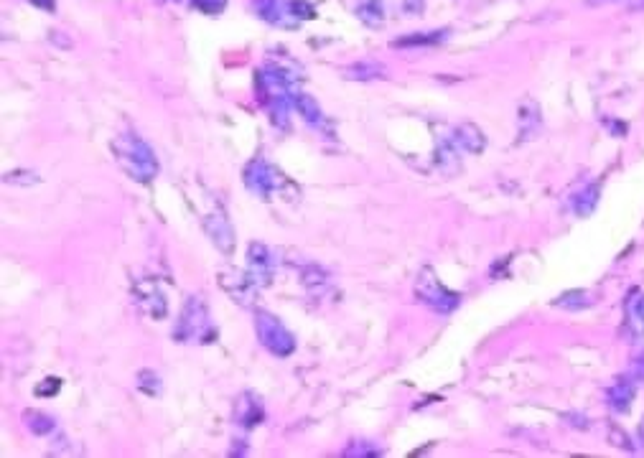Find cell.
<instances>
[{
  "label": "cell",
  "instance_id": "1",
  "mask_svg": "<svg viewBox=\"0 0 644 458\" xmlns=\"http://www.w3.org/2000/svg\"><path fill=\"white\" fill-rule=\"evenodd\" d=\"M112 156H115L118 166L133 181L148 184V181H153L158 176L156 153H153V148L148 146L146 140L138 138L135 133L118 135V138L112 140Z\"/></svg>",
  "mask_w": 644,
  "mask_h": 458
},
{
  "label": "cell",
  "instance_id": "2",
  "mask_svg": "<svg viewBox=\"0 0 644 458\" xmlns=\"http://www.w3.org/2000/svg\"><path fill=\"white\" fill-rule=\"evenodd\" d=\"M255 329H258L263 347L268 349L270 354H275V357H288V354H293V349H296V339H293V334L286 329V326L280 324V319H275L273 313H265V311L255 313Z\"/></svg>",
  "mask_w": 644,
  "mask_h": 458
},
{
  "label": "cell",
  "instance_id": "3",
  "mask_svg": "<svg viewBox=\"0 0 644 458\" xmlns=\"http://www.w3.org/2000/svg\"><path fill=\"white\" fill-rule=\"evenodd\" d=\"M207 334H209L207 306H204L202 298L191 296L189 301H186L184 311H181L179 324H176V339L194 341V339H204Z\"/></svg>",
  "mask_w": 644,
  "mask_h": 458
},
{
  "label": "cell",
  "instance_id": "4",
  "mask_svg": "<svg viewBox=\"0 0 644 458\" xmlns=\"http://www.w3.org/2000/svg\"><path fill=\"white\" fill-rule=\"evenodd\" d=\"M415 293H418L428 306L438 308V311H451V308L459 303V298H456L454 293H448L446 288L433 278L431 270H423V273H420L418 285H415Z\"/></svg>",
  "mask_w": 644,
  "mask_h": 458
},
{
  "label": "cell",
  "instance_id": "5",
  "mask_svg": "<svg viewBox=\"0 0 644 458\" xmlns=\"http://www.w3.org/2000/svg\"><path fill=\"white\" fill-rule=\"evenodd\" d=\"M202 222H204V229H207V235L212 237L214 245H217L224 255H230L232 247H235V229H232L227 214H224L222 209H214V212L207 214Z\"/></svg>",
  "mask_w": 644,
  "mask_h": 458
},
{
  "label": "cell",
  "instance_id": "6",
  "mask_svg": "<svg viewBox=\"0 0 644 458\" xmlns=\"http://www.w3.org/2000/svg\"><path fill=\"white\" fill-rule=\"evenodd\" d=\"M133 293L138 306L143 308V313H148L151 319H163V316H166V298L158 291L156 283H151V280H135Z\"/></svg>",
  "mask_w": 644,
  "mask_h": 458
},
{
  "label": "cell",
  "instance_id": "7",
  "mask_svg": "<svg viewBox=\"0 0 644 458\" xmlns=\"http://www.w3.org/2000/svg\"><path fill=\"white\" fill-rule=\"evenodd\" d=\"M270 273H273V260H270V252L265 250L263 245H252L250 247V270H247V278L252 280V285H268Z\"/></svg>",
  "mask_w": 644,
  "mask_h": 458
},
{
  "label": "cell",
  "instance_id": "8",
  "mask_svg": "<svg viewBox=\"0 0 644 458\" xmlns=\"http://www.w3.org/2000/svg\"><path fill=\"white\" fill-rule=\"evenodd\" d=\"M456 146L464 148L466 153H482L484 146H487V138L476 125L464 123L456 128Z\"/></svg>",
  "mask_w": 644,
  "mask_h": 458
},
{
  "label": "cell",
  "instance_id": "9",
  "mask_svg": "<svg viewBox=\"0 0 644 458\" xmlns=\"http://www.w3.org/2000/svg\"><path fill=\"white\" fill-rule=\"evenodd\" d=\"M247 171H250V174H255V179H252V176H245L247 186H250L255 194L268 196L270 191L275 189V179H273V171H270V166H265V163H250V166H247Z\"/></svg>",
  "mask_w": 644,
  "mask_h": 458
},
{
  "label": "cell",
  "instance_id": "10",
  "mask_svg": "<svg viewBox=\"0 0 644 458\" xmlns=\"http://www.w3.org/2000/svg\"><path fill=\"white\" fill-rule=\"evenodd\" d=\"M247 397L242 395V400L237 403V423L245 425V428H252V425H258V420L263 418V410H260L258 400L250 395V403H245Z\"/></svg>",
  "mask_w": 644,
  "mask_h": 458
},
{
  "label": "cell",
  "instance_id": "11",
  "mask_svg": "<svg viewBox=\"0 0 644 458\" xmlns=\"http://www.w3.org/2000/svg\"><path fill=\"white\" fill-rule=\"evenodd\" d=\"M354 11L367 26H380L382 23V3L380 0H354Z\"/></svg>",
  "mask_w": 644,
  "mask_h": 458
},
{
  "label": "cell",
  "instance_id": "12",
  "mask_svg": "<svg viewBox=\"0 0 644 458\" xmlns=\"http://www.w3.org/2000/svg\"><path fill=\"white\" fill-rule=\"evenodd\" d=\"M291 102H293V107L298 110V115H301V118L306 120V123H311V125L321 123V110H319V105H316L314 97L296 95Z\"/></svg>",
  "mask_w": 644,
  "mask_h": 458
},
{
  "label": "cell",
  "instance_id": "13",
  "mask_svg": "<svg viewBox=\"0 0 644 458\" xmlns=\"http://www.w3.org/2000/svg\"><path fill=\"white\" fill-rule=\"evenodd\" d=\"M349 79H375L380 77V74H385V69L380 67V64H372V62H362V64H354V67L347 69Z\"/></svg>",
  "mask_w": 644,
  "mask_h": 458
},
{
  "label": "cell",
  "instance_id": "14",
  "mask_svg": "<svg viewBox=\"0 0 644 458\" xmlns=\"http://www.w3.org/2000/svg\"><path fill=\"white\" fill-rule=\"evenodd\" d=\"M443 34H413L410 39L395 41V46H423V44H436L441 41Z\"/></svg>",
  "mask_w": 644,
  "mask_h": 458
},
{
  "label": "cell",
  "instance_id": "15",
  "mask_svg": "<svg viewBox=\"0 0 644 458\" xmlns=\"http://www.w3.org/2000/svg\"><path fill=\"white\" fill-rule=\"evenodd\" d=\"M28 418L34 420V423H28V425H31V431L39 433V436H44V433H51V428H54V420H51L49 415L31 413V415H28Z\"/></svg>",
  "mask_w": 644,
  "mask_h": 458
},
{
  "label": "cell",
  "instance_id": "16",
  "mask_svg": "<svg viewBox=\"0 0 644 458\" xmlns=\"http://www.w3.org/2000/svg\"><path fill=\"white\" fill-rule=\"evenodd\" d=\"M28 3H34V6L44 8V11H51V8H54V0H28Z\"/></svg>",
  "mask_w": 644,
  "mask_h": 458
},
{
  "label": "cell",
  "instance_id": "17",
  "mask_svg": "<svg viewBox=\"0 0 644 458\" xmlns=\"http://www.w3.org/2000/svg\"><path fill=\"white\" fill-rule=\"evenodd\" d=\"M588 3H614V0H588Z\"/></svg>",
  "mask_w": 644,
  "mask_h": 458
},
{
  "label": "cell",
  "instance_id": "18",
  "mask_svg": "<svg viewBox=\"0 0 644 458\" xmlns=\"http://www.w3.org/2000/svg\"><path fill=\"white\" fill-rule=\"evenodd\" d=\"M639 436H642V441H644V420H642V428H639Z\"/></svg>",
  "mask_w": 644,
  "mask_h": 458
}]
</instances>
